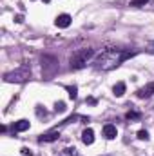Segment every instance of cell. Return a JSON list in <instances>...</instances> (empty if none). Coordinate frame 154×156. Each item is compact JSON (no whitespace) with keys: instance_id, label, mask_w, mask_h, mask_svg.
Returning a JSON list of instances; mask_svg holds the SVG:
<instances>
[{"instance_id":"20","label":"cell","mask_w":154,"mask_h":156,"mask_svg":"<svg viewBox=\"0 0 154 156\" xmlns=\"http://www.w3.org/2000/svg\"><path fill=\"white\" fill-rule=\"evenodd\" d=\"M87 104H91V105H94V104H96V100H94V98H87Z\"/></svg>"},{"instance_id":"9","label":"cell","mask_w":154,"mask_h":156,"mask_svg":"<svg viewBox=\"0 0 154 156\" xmlns=\"http://www.w3.org/2000/svg\"><path fill=\"white\" fill-rule=\"evenodd\" d=\"M29 129V122L27 120H18V122H15V131L16 133H24V131H27Z\"/></svg>"},{"instance_id":"13","label":"cell","mask_w":154,"mask_h":156,"mask_svg":"<svg viewBox=\"0 0 154 156\" xmlns=\"http://www.w3.org/2000/svg\"><path fill=\"white\" fill-rule=\"evenodd\" d=\"M149 0H131V5H134V7H142V5H145Z\"/></svg>"},{"instance_id":"12","label":"cell","mask_w":154,"mask_h":156,"mask_svg":"<svg viewBox=\"0 0 154 156\" xmlns=\"http://www.w3.org/2000/svg\"><path fill=\"white\" fill-rule=\"evenodd\" d=\"M65 109H67V107H65L64 102H56V104H54V111H56V113H65Z\"/></svg>"},{"instance_id":"6","label":"cell","mask_w":154,"mask_h":156,"mask_svg":"<svg viewBox=\"0 0 154 156\" xmlns=\"http://www.w3.org/2000/svg\"><path fill=\"white\" fill-rule=\"evenodd\" d=\"M58 136H60V133L58 131H49V133H45V134H42L38 138L40 144H47V142H54V140H58Z\"/></svg>"},{"instance_id":"16","label":"cell","mask_w":154,"mask_h":156,"mask_svg":"<svg viewBox=\"0 0 154 156\" xmlns=\"http://www.w3.org/2000/svg\"><path fill=\"white\" fill-rule=\"evenodd\" d=\"M22 154L24 156H33V151L29 147H22Z\"/></svg>"},{"instance_id":"17","label":"cell","mask_w":154,"mask_h":156,"mask_svg":"<svg viewBox=\"0 0 154 156\" xmlns=\"http://www.w3.org/2000/svg\"><path fill=\"white\" fill-rule=\"evenodd\" d=\"M15 22H16V24H22V22H24V16H22V15H16V16H15Z\"/></svg>"},{"instance_id":"5","label":"cell","mask_w":154,"mask_h":156,"mask_svg":"<svg viewBox=\"0 0 154 156\" xmlns=\"http://www.w3.org/2000/svg\"><path fill=\"white\" fill-rule=\"evenodd\" d=\"M54 24H56V27H62V29H65V27H69V26H71V16H69L67 13H64V15H58V16H56V20H54Z\"/></svg>"},{"instance_id":"2","label":"cell","mask_w":154,"mask_h":156,"mask_svg":"<svg viewBox=\"0 0 154 156\" xmlns=\"http://www.w3.org/2000/svg\"><path fill=\"white\" fill-rule=\"evenodd\" d=\"M94 56V49H91V47H87V49H78L73 53V56H71V67L73 69H82L85 64H87V60L89 58H93Z\"/></svg>"},{"instance_id":"11","label":"cell","mask_w":154,"mask_h":156,"mask_svg":"<svg viewBox=\"0 0 154 156\" xmlns=\"http://www.w3.org/2000/svg\"><path fill=\"white\" fill-rule=\"evenodd\" d=\"M67 93H69V98H71V100H76L78 87H76V85H69V87H67Z\"/></svg>"},{"instance_id":"18","label":"cell","mask_w":154,"mask_h":156,"mask_svg":"<svg viewBox=\"0 0 154 156\" xmlns=\"http://www.w3.org/2000/svg\"><path fill=\"white\" fill-rule=\"evenodd\" d=\"M147 51H149L151 55H154V42H151V44H149V49H147Z\"/></svg>"},{"instance_id":"4","label":"cell","mask_w":154,"mask_h":156,"mask_svg":"<svg viewBox=\"0 0 154 156\" xmlns=\"http://www.w3.org/2000/svg\"><path fill=\"white\" fill-rule=\"evenodd\" d=\"M152 94H154V82L147 83L145 87H142V89L136 91V96H138V98H149V96H152Z\"/></svg>"},{"instance_id":"10","label":"cell","mask_w":154,"mask_h":156,"mask_svg":"<svg viewBox=\"0 0 154 156\" xmlns=\"http://www.w3.org/2000/svg\"><path fill=\"white\" fill-rule=\"evenodd\" d=\"M113 93H114V96H118V98L123 96L125 94V83L123 82H118L114 87H113Z\"/></svg>"},{"instance_id":"3","label":"cell","mask_w":154,"mask_h":156,"mask_svg":"<svg viewBox=\"0 0 154 156\" xmlns=\"http://www.w3.org/2000/svg\"><path fill=\"white\" fill-rule=\"evenodd\" d=\"M31 76V71H29V67H20V69H16V71H11V73H5L4 75V80L5 82H9V83H13V82H16V83H20V82H26L27 78Z\"/></svg>"},{"instance_id":"21","label":"cell","mask_w":154,"mask_h":156,"mask_svg":"<svg viewBox=\"0 0 154 156\" xmlns=\"http://www.w3.org/2000/svg\"><path fill=\"white\" fill-rule=\"evenodd\" d=\"M44 2H45V4H49V2H51V0H44Z\"/></svg>"},{"instance_id":"8","label":"cell","mask_w":154,"mask_h":156,"mask_svg":"<svg viewBox=\"0 0 154 156\" xmlns=\"http://www.w3.org/2000/svg\"><path fill=\"white\" fill-rule=\"evenodd\" d=\"M82 142H83L85 145H91V144L94 142V131H93V129H85V131L82 133Z\"/></svg>"},{"instance_id":"15","label":"cell","mask_w":154,"mask_h":156,"mask_svg":"<svg viewBox=\"0 0 154 156\" xmlns=\"http://www.w3.org/2000/svg\"><path fill=\"white\" fill-rule=\"evenodd\" d=\"M138 138H140V140H149V133L142 129V131H138Z\"/></svg>"},{"instance_id":"1","label":"cell","mask_w":154,"mask_h":156,"mask_svg":"<svg viewBox=\"0 0 154 156\" xmlns=\"http://www.w3.org/2000/svg\"><path fill=\"white\" fill-rule=\"evenodd\" d=\"M136 51H121V49H107L103 55H100L98 58V69H103V71H109V69H114L118 67L121 62H125L127 58L134 56Z\"/></svg>"},{"instance_id":"19","label":"cell","mask_w":154,"mask_h":156,"mask_svg":"<svg viewBox=\"0 0 154 156\" xmlns=\"http://www.w3.org/2000/svg\"><path fill=\"white\" fill-rule=\"evenodd\" d=\"M65 153H67V154H75V153H76V149H75V147H73V149L69 147V149H65Z\"/></svg>"},{"instance_id":"7","label":"cell","mask_w":154,"mask_h":156,"mask_svg":"<svg viewBox=\"0 0 154 156\" xmlns=\"http://www.w3.org/2000/svg\"><path fill=\"white\" fill-rule=\"evenodd\" d=\"M103 136H105L107 140H114L116 136H118V131H116V125H113V123H107V125L103 127Z\"/></svg>"},{"instance_id":"14","label":"cell","mask_w":154,"mask_h":156,"mask_svg":"<svg viewBox=\"0 0 154 156\" xmlns=\"http://www.w3.org/2000/svg\"><path fill=\"white\" fill-rule=\"evenodd\" d=\"M140 118V113H136V111H129L127 113V120H138Z\"/></svg>"}]
</instances>
